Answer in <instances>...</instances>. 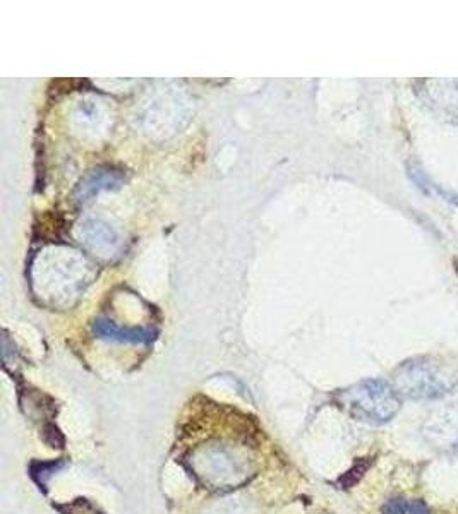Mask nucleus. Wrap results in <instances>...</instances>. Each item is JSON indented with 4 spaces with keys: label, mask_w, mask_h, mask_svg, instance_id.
<instances>
[{
    "label": "nucleus",
    "mask_w": 458,
    "mask_h": 514,
    "mask_svg": "<svg viewBox=\"0 0 458 514\" xmlns=\"http://www.w3.org/2000/svg\"><path fill=\"white\" fill-rule=\"evenodd\" d=\"M383 514H431L426 503L412 499H393L383 506Z\"/></svg>",
    "instance_id": "obj_8"
},
{
    "label": "nucleus",
    "mask_w": 458,
    "mask_h": 514,
    "mask_svg": "<svg viewBox=\"0 0 458 514\" xmlns=\"http://www.w3.org/2000/svg\"><path fill=\"white\" fill-rule=\"evenodd\" d=\"M431 437L438 443L446 444V448H457L458 446V413L450 417H441L431 424Z\"/></svg>",
    "instance_id": "obj_7"
},
{
    "label": "nucleus",
    "mask_w": 458,
    "mask_h": 514,
    "mask_svg": "<svg viewBox=\"0 0 458 514\" xmlns=\"http://www.w3.org/2000/svg\"><path fill=\"white\" fill-rule=\"evenodd\" d=\"M453 264H455V273L458 275V259H455V263Z\"/></svg>",
    "instance_id": "obj_12"
},
{
    "label": "nucleus",
    "mask_w": 458,
    "mask_h": 514,
    "mask_svg": "<svg viewBox=\"0 0 458 514\" xmlns=\"http://www.w3.org/2000/svg\"><path fill=\"white\" fill-rule=\"evenodd\" d=\"M57 509L61 514H103L102 509H98L95 504L88 499H76L67 504H57Z\"/></svg>",
    "instance_id": "obj_10"
},
{
    "label": "nucleus",
    "mask_w": 458,
    "mask_h": 514,
    "mask_svg": "<svg viewBox=\"0 0 458 514\" xmlns=\"http://www.w3.org/2000/svg\"><path fill=\"white\" fill-rule=\"evenodd\" d=\"M124 180V172L119 168L100 167L97 170H91L85 179L79 182L74 192V198L79 203H85L88 199L95 198L97 194L110 189H117Z\"/></svg>",
    "instance_id": "obj_4"
},
{
    "label": "nucleus",
    "mask_w": 458,
    "mask_h": 514,
    "mask_svg": "<svg viewBox=\"0 0 458 514\" xmlns=\"http://www.w3.org/2000/svg\"><path fill=\"white\" fill-rule=\"evenodd\" d=\"M335 400L350 417L368 424L390 422L400 410L397 389L380 379H368L342 389Z\"/></svg>",
    "instance_id": "obj_2"
},
{
    "label": "nucleus",
    "mask_w": 458,
    "mask_h": 514,
    "mask_svg": "<svg viewBox=\"0 0 458 514\" xmlns=\"http://www.w3.org/2000/svg\"><path fill=\"white\" fill-rule=\"evenodd\" d=\"M369 465H371L369 460L357 461L356 467L352 468L350 472L345 473L344 477L340 479V484L344 485L345 489H349L352 485L357 484L362 475H364V472L368 470Z\"/></svg>",
    "instance_id": "obj_11"
},
{
    "label": "nucleus",
    "mask_w": 458,
    "mask_h": 514,
    "mask_svg": "<svg viewBox=\"0 0 458 514\" xmlns=\"http://www.w3.org/2000/svg\"><path fill=\"white\" fill-rule=\"evenodd\" d=\"M184 463L199 484L218 492L248 484L258 468L248 444L227 437L210 439L189 449Z\"/></svg>",
    "instance_id": "obj_1"
},
{
    "label": "nucleus",
    "mask_w": 458,
    "mask_h": 514,
    "mask_svg": "<svg viewBox=\"0 0 458 514\" xmlns=\"http://www.w3.org/2000/svg\"><path fill=\"white\" fill-rule=\"evenodd\" d=\"M93 333L103 340L124 341V343H150L155 338L153 329L124 328L105 317H100L93 323Z\"/></svg>",
    "instance_id": "obj_5"
},
{
    "label": "nucleus",
    "mask_w": 458,
    "mask_h": 514,
    "mask_svg": "<svg viewBox=\"0 0 458 514\" xmlns=\"http://www.w3.org/2000/svg\"><path fill=\"white\" fill-rule=\"evenodd\" d=\"M81 234L93 249H114L119 242L114 230L100 220H88L83 223Z\"/></svg>",
    "instance_id": "obj_6"
},
{
    "label": "nucleus",
    "mask_w": 458,
    "mask_h": 514,
    "mask_svg": "<svg viewBox=\"0 0 458 514\" xmlns=\"http://www.w3.org/2000/svg\"><path fill=\"white\" fill-rule=\"evenodd\" d=\"M455 384V377L440 362L414 359L395 372V389L410 400H434L446 395Z\"/></svg>",
    "instance_id": "obj_3"
},
{
    "label": "nucleus",
    "mask_w": 458,
    "mask_h": 514,
    "mask_svg": "<svg viewBox=\"0 0 458 514\" xmlns=\"http://www.w3.org/2000/svg\"><path fill=\"white\" fill-rule=\"evenodd\" d=\"M62 465H64L62 461H50V463H47V461H42V463L37 461V463L31 465V477L37 480V484L40 487H45L47 480L52 477V473L57 472Z\"/></svg>",
    "instance_id": "obj_9"
}]
</instances>
